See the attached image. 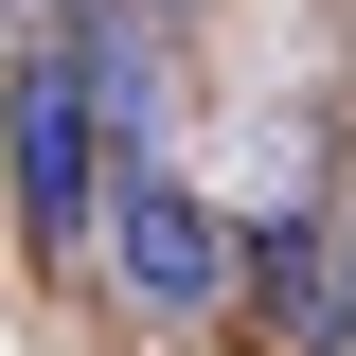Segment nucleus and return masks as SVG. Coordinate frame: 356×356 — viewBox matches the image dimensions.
I'll return each instance as SVG.
<instances>
[{
  "instance_id": "nucleus-1",
  "label": "nucleus",
  "mask_w": 356,
  "mask_h": 356,
  "mask_svg": "<svg viewBox=\"0 0 356 356\" xmlns=\"http://www.w3.org/2000/svg\"><path fill=\"white\" fill-rule=\"evenodd\" d=\"M0 143H18V232H36V250H89V232H107V125H89L72 36H36L0 72Z\"/></svg>"
},
{
  "instance_id": "nucleus-2",
  "label": "nucleus",
  "mask_w": 356,
  "mask_h": 356,
  "mask_svg": "<svg viewBox=\"0 0 356 356\" xmlns=\"http://www.w3.org/2000/svg\"><path fill=\"white\" fill-rule=\"evenodd\" d=\"M107 250H125V303H161V321H214L232 303V214H196L178 161H125V178H107Z\"/></svg>"
},
{
  "instance_id": "nucleus-3",
  "label": "nucleus",
  "mask_w": 356,
  "mask_h": 356,
  "mask_svg": "<svg viewBox=\"0 0 356 356\" xmlns=\"http://www.w3.org/2000/svg\"><path fill=\"white\" fill-rule=\"evenodd\" d=\"M232 285H250V303L285 321L303 356H339V232H321V214H267V232H232Z\"/></svg>"
},
{
  "instance_id": "nucleus-4",
  "label": "nucleus",
  "mask_w": 356,
  "mask_h": 356,
  "mask_svg": "<svg viewBox=\"0 0 356 356\" xmlns=\"http://www.w3.org/2000/svg\"><path fill=\"white\" fill-rule=\"evenodd\" d=\"M339 339H356V232H339Z\"/></svg>"
},
{
  "instance_id": "nucleus-5",
  "label": "nucleus",
  "mask_w": 356,
  "mask_h": 356,
  "mask_svg": "<svg viewBox=\"0 0 356 356\" xmlns=\"http://www.w3.org/2000/svg\"><path fill=\"white\" fill-rule=\"evenodd\" d=\"M143 18H161V0H143Z\"/></svg>"
},
{
  "instance_id": "nucleus-6",
  "label": "nucleus",
  "mask_w": 356,
  "mask_h": 356,
  "mask_svg": "<svg viewBox=\"0 0 356 356\" xmlns=\"http://www.w3.org/2000/svg\"><path fill=\"white\" fill-rule=\"evenodd\" d=\"M0 18H18V0H0Z\"/></svg>"
}]
</instances>
